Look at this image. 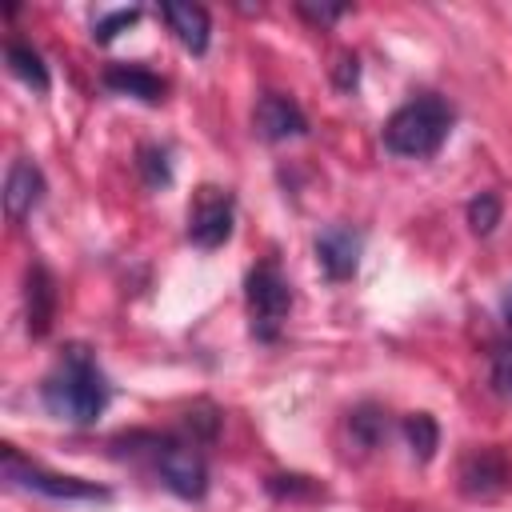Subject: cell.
Segmentation results:
<instances>
[{"label": "cell", "mask_w": 512, "mask_h": 512, "mask_svg": "<svg viewBox=\"0 0 512 512\" xmlns=\"http://www.w3.org/2000/svg\"><path fill=\"white\" fill-rule=\"evenodd\" d=\"M4 60H8L12 76H20L32 92H48V68H44V60H40L36 48H28V44H8V48H4Z\"/></svg>", "instance_id": "5bb4252c"}, {"label": "cell", "mask_w": 512, "mask_h": 512, "mask_svg": "<svg viewBox=\"0 0 512 512\" xmlns=\"http://www.w3.org/2000/svg\"><path fill=\"white\" fill-rule=\"evenodd\" d=\"M492 388L500 396H512V340L496 344V352H492Z\"/></svg>", "instance_id": "e0dca14e"}, {"label": "cell", "mask_w": 512, "mask_h": 512, "mask_svg": "<svg viewBox=\"0 0 512 512\" xmlns=\"http://www.w3.org/2000/svg\"><path fill=\"white\" fill-rule=\"evenodd\" d=\"M140 172H144V180H148L152 188L168 184L172 172H168V156H164V148H144V152H140Z\"/></svg>", "instance_id": "d6986e66"}, {"label": "cell", "mask_w": 512, "mask_h": 512, "mask_svg": "<svg viewBox=\"0 0 512 512\" xmlns=\"http://www.w3.org/2000/svg\"><path fill=\"white\" fill-rule=\"evenodd\" d=\"M244 300H248V316H252V332L260 340H276L280 324L288 320L292 308V292L288 280L280 276L276 264H256L244 280Z\"/></svg>", "instance_id": "3957f363"}, {"label": "cell", "mask_w": 512, "mask_h": 512, "mask_svg": "<svg viewBox=\"0 0 512 512\" xmlns=\"http://www.w3.org/2000/svg\"><path fill=\"white\" fill-rule=\"evenodd\" d=\"M504 320L512 324V284H508V292H504Z\"/></svg>", "instance_id": "603a6c76"}, {"label": "cell", "mask_w": 512, "mask_h": 512, "mask_svg": "<svg viewBox=\"0 0 512 512\" xmlns=\"http://www.w3.org/2000/svg\"><path fill=\"white\" fill-rule=\"evenodd\" d=\"M352 432H356V440H360V444H368V448H372V444L384 436V416H376L372 408H364V412H356V416H352Z\"/></svg>", "instance_id": "ffe728a7"}, {"label": "cell", "mask_w": 512, "mask_h": 512, "mask_svg": "<svg viewBox=\"0 0 512 512\" xmlns=\"http://www.w3.org/2000/svg\"><path fill=\"white\" fill-rule=\"evenodd\" d=\"M448 128H452V108L440 96H416L388 116L384 148L408 160H424L440 152V144L448 140Z\"/></svg>", "instance_id": "7a4b0ae2"}, {"label": "cell", "mask_w": 512, "mask_h": 512, "mask_svg": "<svg viewBox=\"0 0 512 512\" xmlns=\"http://www.w3.org/2000/svg\"><path fill=\"white\" fill-rule=\"evenodd\" d=\"M40 396L52 416H60L68 424H96L108 404V384H104V372L96 368L92 352L72 344L48 372Z\"/></svg>", "instance_id": "6da1fadb"}, {"label": "cell", "mask_w": 512, "mask_h": 512, "mask_svg": "<svg viewBox=\"0 0 512 512\" xmlns=\"http://www.w3.org/2000/svg\"><path fill=\"white\" fill-rule=\"evenodd\" d=\"M504 476H508L504 456L492 452V448L472 452V456L464 460V468H460V480H464V492H468V496H492V492H500Z\"/></svg>", "instance_id": "7c38bea8"}, {"label": "cell", "mask_w": 512, "mask_h": 512, "mask_svg": "<svg viewBox=\"0 0 512 512\" xmlns=\"http://www.w3.org/2000/svg\"><path fill=\"white\" fill-rule=\"evenodd\" d=\"M44 200V172L32 160H12L8 180H4V208L12 220L32 216V208H40Z\"/></svg>", "instance_id": "9c48e42d"}, {"label": "cell", "mask_w": 512, "mask_h": 512, "mask_svg": "<svg viewBox=\"0 0 512 512\" xmlns=\"http://www.w3.org/2000/svg\"><path fill=\"white\" fill-rule=\"evenodd\" d=\"M468 224L476 236H488L496 224H500V196L496 192H480L472 204H468Z\"/></svg>", "instance_id": "2e32d148"}, {"label": "cell", "mask_w": 512, "mask_h": 512, "mask_svg": "<svg viewBox=\"0 0 512 512\" xmlns=\"http://www.w3.org/2000/svg\"><path fill=\"white\" fill-rule=\"evenodd\" d=\"M252 124H256V132H260L264 140H292V136H304V132H308L304 112H300L288 96H280V92H264V96L256 100Z\"/></svg>", "instance_id": "ba28073f"}, {"label": "cell", "mask_w": 512, "mask_h": 512, "mask_svg": "<svg viewBox=\"0 0 512 512\" xmlns=\"http://www.w3.org/2000/svg\"><path fill=\"white\" fill-rule=\"evenodd\" d=\"M160 16L168 20L172 36H176L192 56H200V52L208 48L212 24H208V12H204L200 4H160Z\"/></svg>", "instance_id": "30bf717a"}, {"label": "cell", "mask_w": 512, "mask_h": 512, "mask_svg": "<svg viewBox=\"0 0 512 512\" xmlns=\"http://www.w3.org/2000/svg\"><path fill=\"white\" fill-rule=\"evenodd\" d=\"M360 248H364V236L348 224H332L316 236V260L328 280H348L360 264Z\"/></svg>", "instance_id": "52a82bcc"}, {"label": "cell", "mask_w": 512, "mask_h": 512, "mask_svg": "<svg viewBox=\"0 0 512 512\" xmlns=\"http://www.w3.org/2000/svg\"><path fill=\"white\" fill-rule=\"evenodd\" d=\"M232 216H236V204L224 188H212L204 184L188 208V240L196 248H220L228 236H232Z\"/></svg>", "instance_id": "8992f818"}, {"label": "cell", "mask_w": 512, "mask_h": 512, "mask_svg": "<svg viewBox=\"0 0 512 512\" xmlns=\"http://www.w3.org/2000/svg\"><path fill=\"white\" fill-rule=\"evenodd\" d=\"M136 20H140V8H120V12L104 16V20L96 24V32H92V36H96L100 44H108V40H116V36H120L124 28H132Z\"/></svg>", "instance_id": "ac0fdd59"}, {"label": "cell", "mask_w": 512, "mask_h": 512, "mask_svg": "<svg viewBox=\"0 0 512 512\" xmlns=\"http://www.w3.org/2000/svg\"><path fill=\"white\" fill-rule=\"evenodd\" d=\"M24 300H28V332L32 336H44L52 328V312H56V288H52V276L32 264L28 268V288H24Z\"/></svg>", "instance_id": "4fadbf2b"}, {"label": "cell", "mask_w": 512, "mask_h": 512, "mask_svg": "<svg viewBox=\"0 0 512 512\" xmlns=\"http://www.w3.org/2000/svg\"><path fill=\"white\" fill-rule=\"evenodd\" d=\"M296 12H300L304 20H312V24H332V20H340L348 8H344V4H296Z\"/></svg>", "instance_id": "44dd1931"}, {"label": "cell", "mask_w": 512, "mask_h": 512, "mask_svg": "<svg viewBox=\"0 0 512 512\" xmlns=\"http://www.w3.org/2000/svg\"><path fill=\"white\" fill-rule=\"evenodd\" d=\"M336 84H340V88H352V84H356V60H352V56H344V60H340Z\"/></svg>", "instance_id": "7402d4cb"}, {"label": "cell", "mask_w": 512, "mask_h": 512, "mask_svg": "<svg viewBox=\"0 0 512 512\" xmlns=\"http://www.w3.org/2000/svg\"><path fill=\"white\" fill-rule=\"evenodd\" d=\"M404 436H408L416 460H432V452H436V444H440V428H436V420H432L428 412H412V416L404 420Z\"/></svg>", "instance_id": "9a60e30c"}, {"label": "cell", "mask_w": 512, "mask_h": 512, "mask_svg": "<svg viewBox=\"0 0 512 512\" xmlns=\"http://www.w3.org/2000/svg\"><path fill=\"white\" fill-rule=\"evenodd\" d=\"M4 480L12 488H28L52 500H108V488L88 484L80 476H60V472H44L36 464H28L16 448H4Z\"/></svg>", "instance_id": "5b68a950"}, {"label": "cell", "mask_w": 512, "mask_h": 512, "mask_svg": "<svg viewBox=\"0 0 512 512\" xmlns=\"http://www.w3.org/2000/svg\"><path fill=\"white\" fill-rule=\"evenodd\" d=\"M104 84H108L112 92L136 96V100H144V104H160V100H164V80H160L156 72L140 68V64H112V68L104 72Z\"/></svg>", "instance_id": "8fae6325"}, {"label": "cell", "mask_w": 512, "mask_h": 512, "mask_svg": "<svg viewBox=\"0 0 512 512\" xmlns=\"http://www.w3.org/2000/svg\"><path fill=\"white\" fill-rule=\"evenodd\" d=\"M148 456H152V468L160 472L164 488H172L180 500H200L204 488H208V468H204V456L192 448V444H180V440H148Z\"/></svg>", "instance_id": "277c9868"}]
</instances>
